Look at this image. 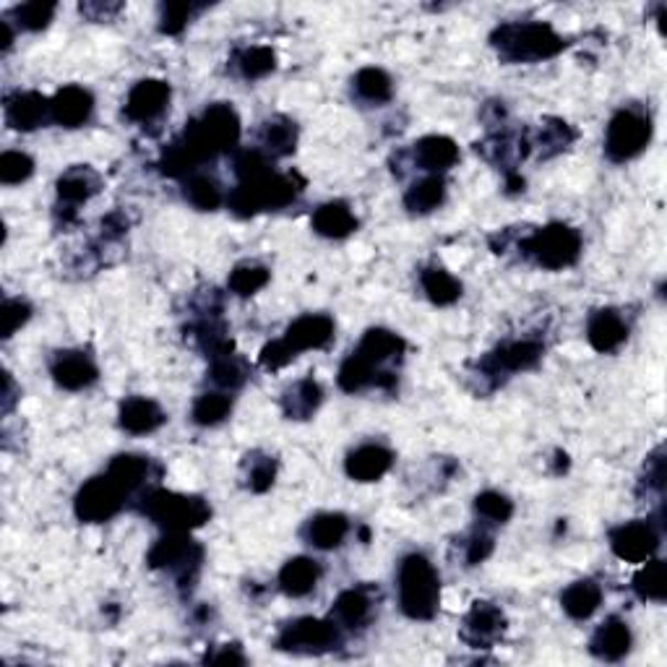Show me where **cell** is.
<instances>
[{
    "instance_id": "cell-17",
    "label": "cell",
    "mask_w": 667,
    "mask_h": 667,
    "mask_svg": "<svg viewBox=\"0 0 667 667\" xmlns=\"http://www.w3.org/2000/svg\"><path fill=\"white\" fill-rule=\"evenodd\" d=\"M172 99V86L162 78H141L128 92L123 105V118L136 126H152L168 112Z\"/></svg>"
},
{
    "instance_id": "cell-18",
    "label": "cell",
    "mask_w": 667,
    "mask_h": 667,
    "mask_svg": "<svg viewBox=\"0 0 667 667\" xmlns=\"http://www.w3.org/2000/svg\"><path fill=\"white\" fill-rule=\"evenodd\" d=\"M47 368L50 378L63 391H86L99 381V365L86 349H57Z\"/></svg>"
},
{
    "instance_id": "cell-47",
    "label": "cell",
    "mask_w": 667,
    "mask_h": 667,
    "mask_svg": "<svg viewBox=\"0 0 667 667\" xmlns=\"http://www.w3.org/2000/svg\"><path fill=\"white\" fill-rule=\"evenodd\" d=\"M456 545H459V558H462V563L467 566V569H472V566L485 563L487 558L493 556V550H496V537L491 535V529L477 521V527L470 529V532L464 535Z\"/></svg>"
},
{
    "instance_id": "cell-27",
    "label": "cell",
    "mask_w": 667,
    "mask_h": 667,
    "mask_svg": "<svg viewBox=\"0 0 667 667\" xmlns=\"http://www.w3.org/2000/svg\"><path fill=\"white\" fill-rule=\"evenodd\" d=\"M349 532H353L349 516H344L342 512H319L305 521L303 529H300V537H303V542L311 545L313 550H324V553H329V550L342 548Z\"/></svg>"
},
{
    "instance_id": "cell-10",
    "label": "cell",
    "mask_w": 667,
    "mask_h": 667,
    "mask_svg": "<svg viewBox=\"0 0 667 667\" xmlns=\"http://www.w3.org/2000/svg\"><path fill=\"white\" fill-rule=\"evenodd\" d=\"M147 566L152 571L170 573L183 592H191L204 566V545L193 540V532H162L149 548Z\"/></svg>"
},
{
    "instance_id": "cell-31",
    "label": "cell",
    "mask_w": 667,
    "mask_h": 667,
    "mask_svg": "<svg viewBox=\"0 0 667 667\" xmlns=\"http://www.w3.org/2000/svg\"><path fill=\"white\" fill-rule=\"evenodd\" d=\"M324 405V386L315 381L313 376L298 378L295 384H290L279 397V407H282V415L287 420L295 422H305L311 420L319 407Z\"/></svg>"
},
{
    "instance_id": "cell-54",
    "label": "cell",
    "mask_w": 667,
    "mask_h": 667,
    "mask_svg": "<svg viewBox=\"0 0 667 667\" xmlns=\"http://www.w3.org/2000/svg\"><path fill=\"white\" fill-rule=\"evenodd\" d=\"M204 663L209 665H246L248 657L243 655L240 644H219L204 655Z\"/></svg>"
},
{
    "instance_id": "cell-39",
    "label": "cell",
    "mask_w": 667,
    "mask_h": 667,
    "mask_svg": "<svg viewBox=\"0 0 667 667\" xmlns=\"http://www.w3.org/2000/svg\"><path fill=\"white\" fill-rule=\"evenodd\" d=\"M573 141H577V131H573L571 123H566L563 118H545L540 128H537V136L529 141V147L537 152V160L548 162L563 154Z\"/></svg>"
},
{
    "instance_id": "cell-3",
    "label": "cell",
    "mask_w": 667,
    "mask_h": 667,
    "mask_svg": "<svg viewBox=\"0 0 667 667\" xmlns=\"http://www.w3.org/2000/svg\"><path fill=\"white\" fill-rule=\"evenodd\" d=\"M399 611L410 621H433L441 611V573L426 553H407L397 569Z\"/></svg>"
},
{
    "instance_id": "cell-51",
    "label": "cell",
    "mask_w": 667,
    "mask_h": 667,
    "mask_svg": "<svg viewBox=\"0 0 667 667\" xmlns=\"http://www.w3.org/2000/svg\"><path fill=\"white\" fill-rule=\"evenodd\" d=\"M204 11L198 3H162L160 6V32L164 37H181L196 13Z\"/></svg>"
},
{
    "instance_id": "cell-11",
    "label": "cell",
    "mask_w": 667,
    "mask_h": 667,
    "mask_svg": "<svg viewBox=\"0 0 667 667\" xmlns=\"http://www.w3.org/2000/svg\"><path fill=\"white\" fill-rule=\"evenodd\" d=\"M344 644V631L329 618H313V615H300V618L287 621L279 628L275 647L287 655L319 657L336 652Z\"/></svg>"
},
{
    "instance_id": "cell-20",
    "label": "cell",
    "mask_w": 667,
    "mask_h": 667,
    "mask_svg": "<svg viewBox=\"0 0 667 667\" xmlns=\"http://www.w3.org/2000/svg\"><path fill=\"white\" fill-rule=\"evenodd\" d=\"M401 157H407L412 168L426 172V175H443L459 162V147L451 136L428 133L415 141L410 152Z\"/></svg>"
},
{
    "instance_id": "cell-33",
    "label": "cell",
    "mask_w": 667,
    "mask_h": 667,
    "mask_svg": "<svg viewBox=\"0 0 667 667\" xmlns=\"http://www.w3.org/2000/svg\"><path fill=\"white\" fill-rule=\"evenodd\" d=\"M321 582V563L311 556L290 558L277 573V587L287 598H308Z\"/></svg>"
},
{
    "instance_id": "cell-1",
    "label": "cell",
    "mask_w": 667,
    "mask_h": 667,
    "mask_svg": "<svg viewBox=\"0 0 667 667\" xmlns=\"http://www.w3.org/2000/svg\"><path fill=\"white\" fill-rule=\"evenodd\" d=\"M240 143V115L229 103H212L185 123L183 133L162 149L160 172L168 177H185L222 154H235Z\"/></svg>"
},
{
    "instance_id": "cell-43",
    "label": "cell",
    "mask_w": 667,
    "mask_h": 667,
    "mask_svg": "<svg viewBox=\"0 0 667 667\" xmlns=\"http://www.w3.org/2000/svg\"><path fill=\"white\" fill-rule=\"evenodd\" d=\"M631 590L642 602H655L663 605L667 598V569L663 558H649V561L639 563V571L631 579Z\"/></svg>"
},
{
    "instance_id": "cell-38",
    "label": "cell",
    "mask_w": 667,
    "mask_h": 667,
    "mask_svg": "<svg viewBox=\"0 0 667 667\" xmlns=\"http://www.w3.org/2000/svg\"><path fill=\"white\" fill-rule=\"evenodd\" d=\"M353 97L365 107H381L394 99V78L378 66H365L353 76Z\"/></svg>"
},
{
    "instance_id": "cell-24",
    "label": "cell",
    "mask_w": 667,
    "mask_h": 667,
    "mask_svg": "<svg viewBox=\"0 0 667 667\" xmlns=\"http://www.w3.org/2000/svg\"><path fill=\"white\" fill-rule=\"evenodd\" d=\"M95 115V95L78 84H68L50 97V120L61 128H82Z\"/></svg>"
},
{
    "instance_id": "cell-4",
    "label": "cell",
    "mask_w": 667,
    "mask_h": 667,
    "mask_svg": "<svg viewBox=\"0 0 667 667\" xmlns=\"http://www.w3.org/2000/svg\"><path fill=\"white\" fill-rule=\"evenodd\" d=\"M334 332L336 324L329 313H303L284 329L279 340L263 344L258 365L263 370H282L303 353L326 349L334 342Z\"/></svg>"
},
{
    "instance_id": "cell-2",
    "label": "cell",
    "mask_w": 667,
    "mask_h": 667,
    "mask_svg": "<svg viewBox=\"0 0 667 667\" xmlns=\"http://www.w3.org/2000/svg\"><path fill=\"white\" fill-rule=\"evenodd\" d=\"M491 47L508 66H521L558 57L569 47V37L548 21H504L491 32Z\"/></svg>"
},
{
    "instance_id": "cell-50",
    "label": "cell",
    "mask_w": 667,
    "mask_h": 667,
    "mask_svg": "<svg viewBox=\"0 0 667 667\" xmlns=\"http://www.w3.org/2000/svg\"><path fill=\"white\" fill-rule=\"evenodd\" d=\"M639 498L663 501L665 496V447H657L644 462V475L636 487Z\"/></svg>"
},
{
    "instance_id": "cell-48",
    "label": "cell",
    "mask_w": 667,
    "mask_h": 667,
    "mask_svg": "<svg viewBox=\"0 0 667 667\" xmlns=\"http://www.w3.org/2000/svg\"><path fill=\"white\" fill-rule=\"evenodd\" d=\"M55 13H57V3H42V0H34V3L13 6L6 17H9L13 21V26L21 29V32H42V29H47L50 21L55 19Z\"/></svg>"
},
{
    "instance_id": "cell-21",
    "label": "cell",
    "mask_w": 667,
    "mask_h": 667,
    "mask_svg": "<svg viewBox=\"0 0 667 667\" xmlns=\"http://www.w3.org/2000/svg\"><path fill=\"white\" fill-rule=\"evenodd\" d=\"M631 326L618 308H598L587 319V342L594 353L613 355L628 342Z\"/></svg>"
},
{
    "instance_id": "cell-7",
    "label": "cell",
    "mask_w": 667,
    "mask_h": 667,
    "mask_svg": "<svg viewBox=\"0 0 667 667\" xmlns=\"http://www.w3.org/2000/svg\"><path fill=\"white\" fill-rule=\"evenodd\" d=\"M516 248L535 267L563 271L577 267L584 250V238L577 227L566 225V222H548L529 235H521V240H516Z\"/></svg>"
},
{
    "instance_id": "cell-14",
    "label": "cell",
    "mask_w": 667,
    "mask_h": 667,
    "mask_svg": "<svg viewBox=\"0 0 667 667\" xmlns=\"http://www.w3.org/2000/svg\"><path fill=\"white\" fill-rule=\"evenodd\" d=\"M103 191V175L92 168V164H71V168L57 177L55 193H57V219L63 227L74 225L78 219V206L92 201Z\"/></svg>"
},
{
    "instance_id": "cell-57",
    "label": "cell",
    "mask_w": 667,
    "mask_h": 667,
    "mask_svg": "<svg viewBox=\"0 0 667 667\" xmlns=\"http://www.w3.org/2000/svg\"><path fill=\"white\" fill-rule=\"evenodd\" d=\"M17 32L19 29L13 26V21L9 17L0 19V53L6 55L13 47V42H17Z\"/></svg>"
},
{
    "instance_id": "cell-12",
    "label": "cell",
    "mask_w": 667,
    "mask_h": 667,
    "mask_svg": "<svg viewBox=\"0 0 667 667\" xmlns=\"http://www.w3.org/2000/svg\"><path fill=\"white\" fill-rule=\"evenodd\" d=\"M663 508H659L655 516H647V519H631L613 527L607 532L613 556L621 558L623 563H644L655 558L659 545H663Z\"/></svg>"
},
{
    "instance_id": "cell-30",
    "label": "cell",
    "mask_w": 667,
    "mask_h": 667,
    "mask_svg": "<svg viewBox=\"0 0 667 667\" xmlns=\"http://www.w3.org/2000/svg\"><path fill=\"white\" fill-rule=\"evenodd\" d=\"M357 353L363 357H368L373 365H378V368L391 370V365H397L405 361L407 353V342L405 336L391 332V329L384 326H373L368 332L363 334V340L357 342Z\"/></svg>"
},
{
    "instance_id": "cell-42",
    "label": "cell",
    "mask_w": 667,
    "mask_h": 667,
    "mask_svg": "<svg viewBox=\"0 0 667 667\" xmlns=\"http://www.w3.org/2000/svg\"><path fill=\"white\" fill-rule=\"evenodd\" d=\"M183 198L198 212H217L222 204H227V193L217 177L201 170L183 181Z\"/></svg>"
},
{
    "instance_id": "cell-52",
    "label": "cell",
    "mask_w": 667,
    "mask_h": 667,
    "mask_svg": "<svg viewBox=\"0 0 667 667\" xmlns=\"http://www.w3.org/2000/svg\"><path fill=\"white\" fill-rule=\"evenodd\" d=\"M34 308L29 300L24 298H6L3 305H0V336L3 340H11L19 329H24L32 319Z\"/></svg>"
},
{
    "instance_id": "cell-28",
    "label": "cell",
    "mask_w": 667,
    "mask_h": 667,
    "mask_svg": "<svg viewBox=\"0 0 667 667\" xmlns=\"http://www.w3.org/2000/svg\"><path fill=\"white\" fill-rule=\"evenodd\" d=\"M105 472L115 480V483L123 487L128 496L133 498L136 493L141 496V493H147L149 487H154L149 483H152V477L160 475L162 470L157 467L152 459L143 454H118L110 459V464H107Z\"/></svg>"
},
{
    "instance_id": "cell-16",
    "label": "cell",
    "mask_w": 667,
    "mask_h": 667,
    "mask_svg": "<svg viewBox=\"0 0 667 667\" xmlns=\"http://www.w3.org/2000/svg\"><path fill=\"white\" fill-rule=\"evenodd\" d=\"M378 600H381L378 587L373 584L347 587V590L336 594V600L332 602V611H329V618H332L344 634H347V631H363L370 626L373 618H376Z\"/></svg>"
},
{
    "instance_id": "cell-26",
    "label": "cell",
    "mask_w": 667,
    "mask_h": 667,
    "mask_svg": "<svg viewBox=\"0 0 667 667\" xmlns=\"http://www.w3.org/2000/svg\"><path fill=\"white\" fill-rule=\"evenodd\" d=\"M164 422H168V412L162 410V405L152 397H128L120 401L118 407V426L128 435H149L157 433Z\"/></svg>"
},
{
    "instance_id": "cell-41",
    "label": "cell",
    "mask_w": 667,
    "mask_h": 667,
    "mask_svg": "<svg viewBox=\"0 0 667 667\" xmlns=\"http://www.w3.org/2000/svg\"><path fill=\"white\" fill-rule=\"evenodd\" d=\"M206 378H209L214 389L233 394L248 384L250 370H248V363L243 361L235 349H229V353L209 357V370H206Z\"/></svg>"
},
{
    "instance_id": "cell-13",
    "label": "cell",
    "mask_w": 667,
    "mask_h": 667,
    "mask_svg": "<svg viewBox=\"0 0 667 667\" xmlns=\"http://www.w3.org/2000/svg\"><path fill=\"white\" fill-rule=\"evenodd\" d=\"M131 496L115 480L103 472V475L86 480L74 496V514L84 525H105L118 516L128 506Z\"/></svg>"
},
{
    "instance_id": "cell-6",
    "label": "cell",
    "mask_w": 667,
    "mask_h": 667,
    "mask_svg": "<svg viewBox=\"0 0 667 667\" xmlns=\"http://www.w3.org/2000/svg\"><path fill=\"white\" fill-rule=\"evenodd\" d=\"M139 512L162 532H196L212 519V506L206 498L164 491L160 485L141 493Z\"/></svg>"
},
{
    "instance_id": "cell-44",
    "label": "cell",
    "mask_w": 667,
    "mask_h": 667,
    "mask_svg": "<svg viewBox=\"0 0 667 667\" xmlns=\"http://www.w3.org/2000/svg\"><path fill=\"white\" fill-rule=\"evenodd\" d=\"M233 412V397L227 391H204L191 407V422L198 428H217Z\"/></svg>"
},
{
    "instance_id": "cell-19",
    "label": "cell",
    "mask_w": 667,
    "mask_h": 667,
    "mask_svg": "<svg viewBox=\"0 0 667 667\" xmlns=\"http://www.w3.org/2000/svg\"><path fill=\"white\" fill-rule=\"evenodd\" d=\"M397 373L378 368V365H373L368 357H363L357 349L344 357L340 370H336V386H340L344 394H361L365 389L394 391L397 389Z\"/></svg>"
},
{
    "instance_id": "cell-25",
    "label": "cell",
    "mask_w": 667,
    "mask_h": 667,
    "mask_svg": "<svg viewBox=\"0 0 667 667\" xmlns=\"http://www.w3.org/2000/svg\"><path fill=\"white\" fill-rule=\"evenodd\" d=\"M631 649H634V631L621 615H611L594 628L590 652L600 663H621L631 655Z\"/></svg>"
},
{
    "instance_id": "cell-8",
    "label": "cell",
    "mask_w": 667,
    "mask_h": 667,
    "mask_svg": "<svg viewBox=\"0 0 667 667\" xmlns=\"http://www.w3.org/2000/svg\"><path fill=\"white\" fill-rule=\"evenodd\" d=\"M545 357V342L537 336H521V340H506L496 344L491 353H485L475 365V378L485 384V391L498 389L516 373H527L537 368Z\"/></svg>"
},
{
    "instance_id": "cell-56",
    "label": "cell",
    "mask_w": 667,
    "mask_h": 667,
    "mask_svg": "<svg viewBox=\"0 0 667 667\" xmlns=\"http://www.w3.org/2000/svg\"><path fill=\"white\" fill-rule=\"evenodd\" d=\"M19 399H21V386H17L11 373L6 370L3 373V397H0V405H3V415H11Z\"/></svg>"
},
{
    "instance_id": "cell-55",
    "label": "cell",
    "mask_w": 667,
    "mask_h": 667,
    "mask_svg": "<svg viewBox=\"0 0 667 667\" xmlns=\"http://www.w3.org/2000/svg\"><path fill=\"white\" fill-rule=\"evenodd\" d=\"M78 11H82L84 19L89 21H110L118 17L120 11H123V3H82L78 6Z\"/></svg>"
},
{
    "instance_id": "cell-5",
    "label": "cell",
    "mask_w": 667,
    "mask_h": 667,
    "mask_svg": "<svg viewBox=\"0 0 667 667\" xmlns=\"http://www.w3.org/2000/svg\"><path fill=\"white\" fill-rule=\"evenodd\" d=\"M305 189V177L298 172H269L258 181L238 183L227 193V209L240 219H250L263 212H279L295 204Z\"/></svg>"
},
{
    "instance_id": "cell-53",
    "label": "cell",
    "mask_w": 667,
    "mask_h": 667,
    "mask_svg": "<svg viewBox=\"0 0 667 667\" xmlns=\"http://www.w3.org/2000/svg\"><path fill=\"white\" fill-rule=\"evenodd\" d=\"M34 175V160L26 152L9 149L0 154V183L3 185H21Z\"/></svg>"
},
{
    "instance_id": "cell-32",
    "label": "cell",
    "mask_w": 667,
    "mask_h": 667,
    "mask_svg": "<svg viewBox=\"0 0 667 667\" xmlns=\"http://www.w3.org/2000/svg\"><path fill=\"white\" fill-rule=\"evenodd\" d=\"M298 123L292 118H287V115H271L258 128V147L263 154L269 157L271 162L275 160H284V157L295 154L298 149Z\"/></svg>"
},
{
    "instance_id": "cell-15",
    "label": "cell",
    "mask_w": 667,
    "mask_h": 667,
    "mask_svg": "<svg viewBox=\"0 0 667 667\" xmlns=\"http://www.w3.org/2000/svg\"><path fill=\"white\" fill-rule=\"evenodd\" d=\"M506 613L496 602L475 600L467 613H464L462 626H459V639L472 649H491L504 639L506 634Z\"/></svg>"
},
{
    "instance_id": "cell-46",
    "label": "cell",
    "mask_w": 667,
    "mask_h": 667,
    "mask_svg": "<svg viewBox=\"0 0 667 667\" xmlns=\"http://www.w3.org/2000/svg\"><path fill=\"white\" fill-rule=\"evenodd\" d=\"M475 516L480 525L485 527H501L508 525L514 516V501L501 491H483L475 496Z\"/></svg>"
},
{
    "instance_id": "cell-37",
    "label": "cell",
    "mask_w": 667,
    "mask_h": 667,
    "mask_svg": "<svg viewBox=\"0 0 667 667\" xmlns=\"http://www.w3.org/2000/svg\"><path fill=\"white\" fill-rule=\"evenodd\" d=\"M443 201H447V177L443 175H422L420 181H415L410 189L405 191V209L415 214V217H426L441 209Z\"/></svg>"
},
{
    "instance_id": "cell-23",
    "label": "cell",
    "mask_w": 667,
    "mask_h": 667,
    "mask_svg": "<svg viewBox=\"0 0 667 667\" xmlns=\"http://www.w3.org/2000/svg\"><path fill=\"white\" fill-rule=\"evenodd\" d=\"M3 110L6 123H9L11 131L32 133L45 123H53V120H50V97L34 89L13 92V95L6 97Z\"/></svg>"
},
{
    "instance_id": "cell-35",
    "label": "cell",
    "mask_w": 667,
    "mask_h": 667,
    "mask_svg": "<svg viewBox=\"0 0 667 667\" xmlns=\"http://www.w3.org/2000/svg\"><path fill=\"white\" fill-rule=\"evenodd\" d=\"M229 71L243 82H261L277 71V53L269 45L238 47L229 55Z\"/></svg>"
},
{
    "instance_id": "cell-49",
    "label": "cell",
    "mask_w": 667,
    "mask_h": 667,
    "mask_svg": "<svg viewBox=\"0 0 667 667\" xmlns=\"http://www.w3.org/2000/svg\"><path fill=\"white\" fill-rule=\"evenodd\" d=\"M233 172L238 177V183L258 181V177L275 172V162L269 160L261 149H238L233 154Z\"/></svg>"
},
{
    "instance_id": "cell-45",
    "label": "cell",
    "mask_w": 667,
    "mask_h": 667,
    "mask_svg": "<svg viewBox=\"0 0 667 667\" xmlns=\"http://www.w3.org/2000/svg\"><path fill=\"white\" fill-rule=\"evenodd\" d=\"M271 271L267 263L261 261H240L235 263L233 271L227 277V290L235 298H254L256 292H261L269 284Z\"/></svg>"
},
{
    "instance_id": "cell-22",
    "label": "cell",
    "mask_w": 667,
    "mask_h": 667,
    "mask_svg": "<svg viewBox=\"0 0 667 667\" xmlns=\"http://www.w3.org/2000/svg\"><path fill=\"white\" fill-rule=\"evenodd\" d=\"M394 462H397V456H394L389 447L368 441L355 447L344 456V472H347V477L355 480V483H378V480L389 475Z\"/></svg>"
},
{
    "instance_id": "cell-29",
    "label": "cell",
    "mask_w": 667,
    "mask_h": 667,
    "mask_svg": "<svg viewBox=\"0 0 667 667\" xmlns=\"http://www.w3.org/2000/svg\"><path fill=\"white\" fill-rule=\"evenodd\" d=\"M311 227L319 238L326 240H347L349 235L357 233L361 219L355 217L353 206L347 201H326L311 214Z\"/></svg>"
},
{
    "instance_id": "cell-9",
    "label": "cell",
    "mask_w": 667,
    "mask_h": 667,
    "mask_svg": "<svg viewBox=\"0 0 667 667\" xmlns=\"http://www.w3.org/2000/svg\"><path fill=\"white\" fill-rule=\"evenodd\" d=\"M652 136H655V123H652L647 107L623 105L613 112V118L607 120L602 152H605L607 162L626 164L647 152Z\"/></svg>"
},
{
    "instance_id": "cell-36",
    "label": "cell",
    "mask_w": 667,
    "mask_h": 667,
    "mask_svg": "<svg viewBox=\"0 0 667 667\" xmlns=\"http://www.w3.org/2000/svg\"><path fill=\"white\" fill-rule=\"evenodd\" d=\"M418 279H420L422 295H426L430 303L439 305V308L454 305L464 295V284L459 282V279L451 275V271L439 267V263L422 267Z\"/></svg>"
},
{
    "instance_id": "cell-40",
    "label": "cell",
    "mask_w": 667,
    "mask_h": 667,
    "mask_svg": "<svg viewBox=\"0 0 667 667\" xmlns=\"http://www.w3.org/2000/svg\"><path fill=\"white\" fill-rule=\"evenodd\" d=\"M277 472H279V462L261 449L248 451L240 462L243 485H246V491L256 493V496H263V493H269L271 487H275Z\"/></svg>"
},
{
    "instance_id": "cell-34",
    "label": "cell",
    "mask_w": 667,
    "mask_h": 667,
    "mask_svg": "<svg viewBox=\"0 0 667 667\" xmlns=\"http://www.w3.org/2000/svg\"><path fill=\"white\" fill-rule=\"evenodd\" d=\"M602 598H605V592H602V584L598 579L592 577L577 579V582H571L561 592V611L569 615L571 621L584 623L600 611Z\"/></svg>"
}]
</instances>
